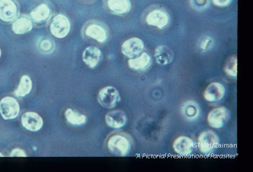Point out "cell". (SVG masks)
<instances>
[{
    "instance_id": "cell-1",
    "label": "cell",
    "mask_w": 253,
    "mask_h": 172,
    "mask_svg": "<svg viewBox=\"0 0 253 172\" xmlns=\"http://www.w3.org/2000/svg\"><path fill=\"white\" fill-rule=\"evenodd\" d=\"M108 147L110 153L117 157H125L130 151V140L122 135H115L109 138Z\"/></svg>"
},
{
    "instance_id": "cell-2",
    "label": "cell",
    "mask_w": 253,
    "mask_h": 172,
    "mask_svg": "<svg viewBox=\"0 0 253 172\" xmlns=\"http://www.w3.org/2000/svg\"><path fill=\"white\" fill-rule=\"evenodd\" d=\"M70 29H71V23L70 20L63 14H58L55 15L50 22V32L56 38H65L68 35Z\"/></svg>"
},
{
    "instance_id": "cell-3",
    "label": "cell",
    "mask_w": 253,
    "mask_h": 172,
    "mask_svg": "<svg viewBox=\"0 0 253 172\" xmlns=\"http://www.w3.org/2000/svg\"><path fill=\"white\" fill-rule=\"evenodd\" d=\"M198 147L201 153L210 154L213 153L220 144V139L214 132L207 131L198 138Z\"/></svg>"
},
{
    "instance_id": "cell-4",
    "label": "cell",
    "mask_w": 253,
    "mask_h": 172,
    "mask_svg": "<svg viewBox=\"0 0 253 172\" xmlns=\"http://www.w3.org/2000/svg\"><path fill=\"white\" fill-rule=\"evenodd\" d=\"M19 12L20 7L16 0H0V21L12 23Z\"/></svg>"
},
{
    "instance_id": "cell-5",
    "label": "cell",
    "mask_w": 253,
    "mask_h": 172,
    "mask_svg": "<svg viewBox=\"0 0 253 172\" xmlns=\"http://www.w3.org/2000/svg\"><path fill=\"white\" fill-rule=\"evenodd\" d=\"M97 100L104 108L111 109L116 106L121 100L120 94L117 89L112 86H107L100 90Z\"/></svg>"
},
{
    "instance_id": "cell-6",
    "label": "cell",
    "mask_w": 253,
    "mask_h": 172,
    "mask_svg": "<svg viewBox=\"0 0 253 172\" xmlns=\"http://www.w3.org/2000/svg\"><path fill=\"white\" fill-rule=\"evenodd\" d=\"M230 113L226 107L221 106L213 108L207 117L208 123L213 129H220L229 121Z\"/></svg>"
},
{
    "instance_id": "cell-7",
    "label": "cell",
    "mask_w": 253,
    "mask_h": 172,
    "mask_svg": "<svg viewBox=\"0 0 253 172\" xmlns=\"http://www.w3.org/2000/svg\"><path fill=\"white\" fill-rule=\"evenodd\" d=\"M20 106L15 98L10 97L2 99L0 102V114L4 120H12L18 116Z\"/></svg>"
},
{
    "instance_id": "cell-8",
    "label": "cell",
    "mask_w": 253,
    "mask_h": 172,
    "mask_svg": "<svg viewBox=\"0 0 253 172\" xmlns=\"http://www.w3.org/2000/svg\"><path fill=\"white\" fill-rule=\"evenodd\" d=\"M144 49V43L139 38H131L122 45L123 54L128 58H134L141 54Z\"/></svg>"
},
{
    "instance_id": "cell-9",
    "label": "cell",
    "mask_w": 253,
    "mask_h": 172,
    "mask_svg": "<svg viewBox=\"0 0 253 172\" xmlns=\"http://www.w3.org/2000/svg\"><path fill=\"white\" fill-rule=\"evenodd\" d=\"M226 94V89L223 84L213 82L209 84L204 92V98L210 103H217L223 100Z\"/></svg>"
},
{
    "instance_id": "cell-10",
    "label": "cell",
    "mask_w": 253,
    "mask_h": 172,
    "mask_svg": "<svg viewBox=\"0 0 253 172\" xmlns=\"http://www.w3.org/2000/svg\"><path fill=\"white\" fill-rule=\"evenodd\" d=\"M52 15V10L50 5L47 3H42L34 8L30 16L34 23L43 24L49 21Z\"/></svg>"
},
{
    "instance_id": "cell-11",
    "label": "cell",
    "mask_w": 253,
    "mask_h": 172,
    "mask_svg": "<svg viewBox=\"0 0 253 172\" xmlns=\"http://www.w3.org/2000/svg\"><path fill=\"white\" fill-rule=\"evenodd\" d=\"M22 125L28 131L37 132L43 125V120L40 115L35 112H27L22 115Z\"/></svg>"
},
{
    "instance_id": "cell-12",
    "label": "cell",
    "mask_w": 253,
    "mask_h": 172,
    "mask_svg": "<svg viewBox=\"0 0 253 172\" xmlns=\"http://www.w3.org/2000/svg\"><path fill=\"white\" fill-rule=\"evenodd\" d=\"M172 146L176 154L182 156H188L193 153L195 143L191 138L182 136L176 138Z\"/></svg>"
},
{
    "instance_id": "cell-13",
    "label": "cell",
    "mask_w": 253,
    "mask_h": 172,
    "mask_svg": "<svg viewBox=\"0 0 253 172\" xmlns=\"http://www.w3.org/2000/svg\"><path fill=\"white\" fill-rule=\"evenodd\" d=\"M34 22L30 16L19 15L12 22V30L17 35H22L33 30Z\"/></svg>"
},
{
    "instance_id": "cell-14",
    "label": "cell",
    "mask_w": 253,
    "mask_h": 172,
    "mask_svg": "<svg viewBox=\"0 0 253 172\" xmlns=\"http://www.w3.org/2000/svg\"><path fill=\"white\" fill-rule=\"evenodd\" d=\"M105 121L107 125L113 129H120L126 125L127 117L122 110H114L106 115Z\"/></svg>"
},
{
    "instance_id": "cell-15",
    "label": "cell",
    "mask_w": 253,
    "mask_h": 172,
    "mask_svg": "<svg viewBox=\"0 0 253 172\" xmlns=\"http://www.w3.org/2000/svg\"><path fill=\"white\" fill-rule=\"evenodd\" d=\"M85 34L89 38L94 39L98 43H103L108 38V33L102 25L96 23L88 25L85 29Z\"/></svg>"
},
{
    "instance_id": "cell-16",
    "label": "cell",
    "mask_w": 253,
    "mask_h": 172,
    "mask_svg": "<svg viewBox=\"0 0 253 172\" xmlns=\"http://www.w3.org/2000/svg\"><path fill=\"white\" fill-rule=\"evenodd\" d=\"M102 57V52L98 47L89 46L83 52V59L87 66L90 69H94L100 63Z\"/></svg>"
},
{
    "instance_id": "cell-17",
    "label": "cell",
    "mask_w": 253,
    "mask_h": 172,
    "mask_svg": "<svg viewBox=\"0 0 253 172\" xmlns=\"http://www.w3.org/2000/svg\"><path fill=\"white\" fill-rule=\"evenodd\" d=\"M146 21L149 25L162 29L167 26L169 18L167 13L160 10L152 11L147 16Z\"/></svg>"
},
{
    "instance_id": "cell-18",
    "label": "cell",
    "mask_w": 253,
    "mask_h": 172,
    "mask_svg": "<svg viewBox=\"0 0 253 172\" xmlns=\"http://www.w3.org/2000/svg\"><path fill=\"white\" fill-rule=\"evenodd\" d=\"M182 116L187 121H193L197 119L200 114V108L198 103L194 101H188L181 107Z\"/></svg>"
},
{
    "instance_id": "cell-19",
    "label": "cell",
    "mask_w": 253,
    "mask_h": 172,
    "mask_svg": "<svg viewBox=\"0 0 253 172\" xmlns=\"http://www.w3.org/2000/svg\"><path fill=\"white\" fill-rule=\"evenodd\" d=\"M155 58L157 64L167 66L173 61V52L167 46H160L155 50Z\"/></svg>"
},
{
    "instance_id": "cell-20",
    "label": "cell",
    "mask_w": 253,
    "mask_h": 172,
    "mask_svg": "<svg viewBox=\"0 0 253 172\" xmlns=\"http://www.w3.org/2000/svg\"><path fill=\"white\" fill-rule=\"evenodd\" d=\"M151 63L150 56L147 53H143L141 55L132 58L128 61L129 67L137 71L145 70L150 67Z\"/></svg>"
},
{
    "instance_id": "cell-21",
    "label": "cell",
    "mask_w": 253,
    "mask_h": 172,
    "mask_svg": "<svg viewBox=\"0 0 253 172\" xmlns=\"http://www.w3.org/2000/svg\"><path fill=\"white\" fill-rule=\"evenodd\" d=\"M107 5L112 12L117 15L128 13L131 8L130 0H108Z\"/></svg>"
},
{
    "instance_id": "cell-22",
    "label": "cell",
    "mask_w": 253,
    "mask_h": 172,
    "mask_svg": "<svg viewBox=\"0 0 253 172\" xmlns=\"http://www.w3.org/2000/svg\"><path fill=\"white\" fill-rule=\"evenodd\" d=\"M64 115L67 122L73 126H83L87 121V117L85 115L75 111L71 108L67 109Z\"/></svg>"
},
{
    "instance_id": "cell-23",
    "label": "cell",
    "mask_w": 253,
    "mask_h": 172,
    "mask_svg": "<svg viewBox=\"0 0 253 172\" xmlns=\"http://www.w3.org/2000/svg\"><path fill=\"white\" fill-rule=\"evenodd\" d=\"M33 82L29 76L24 75L21 78L18 89L14 94L17 97L22 98L29 95L32 89Z\"/></svg>"
},
{
    "instance_id": "cell-24",
    "label": "cell",
    "mask_w": 253,
    "mask_h": 172,
    "mask_svg": "<svg viewBox=\"0 0 253 172\" xmlns=\"http://www.w3.org/2000/svg\"><path fill=\"white\" fill-rule=\"evenodd\" d=\"M237 57L236 56H230L227 59L224 67V71L227 75L233 78L237 77Z\"/></svg>"
},
{
    "instance_id": "cell-25",
    "label": "cell",
    "mask_w": 253,
    "mask_h": 172,
    "mask_svg": "<svg viewBox=\"0 0 253 172\" xmlns=\"http://www.w3.org/2000/svg\"><path fill=\"white\" fill-rule=\"evenodd\" d=\"M39 47L42 52L49 53L54 49V44L51 39L43 38L39 42Z\"/></svg>"
},
{
    "instance_id": "cell-26",
    "label": "cell",
    "mask_w": 253,
    "mask_h": 172,
    "mask_svg": "<svg viewBox=\"0 0 253 172\" xmlns=\"http://www.w3.org/2000/svg\"><path fill=\"white\" fill-rule=\"evenodd\" d=\"M213 44V40L211 38L207 37L202 39L200 45L201 50H207L210 49Z\"/></svg>"
},
{
    "instance_id": "cell-27",
    "label": "cell",
    "mask_w": 253,
    "mask_h": 172,
    "mask_svg": "<svg viewBox=\"0 0 253 172\" xmlns=\"http://www.w3.org/2000/svg\"><path fill=\"white\" fill-rule=\"evenodd\" d=\"M9 157H26L27 155L24 150L21 149L16 148L14 149L11 152Z\"/></svg>"
},
{
    "instance_id": "cell-28",
    "label": "cell",
    "mask_w": 253,
    "mask_h": 172,
    "mask_svg": "<svg viewBox=\"0 0 253 172\" xmlns=\"http://www.w3.org/2000/svg\"><path fill=\"white\" fill-rule=\"evenodd\" d=\"M231 1L232 0H212L213 4L220 7L227 6Z\"/></svg>"
},
{
    "instance_id": "cell-29",
    "label": "cell",
    "mask_w": 253,
    "mask_h": 172,
    "mask_svg": "<svg viewBox=\"0 0 253 172\" xmlns=\"http://www.w3.org/2000/svg\"><path fill=\"white\" fill-rule=\"evenodd\" d=\"M4 156L2 154V153H1V152H0V157H3Z\"/></svg>"
},
{
    "instance_id": "cell-30",
    "label": "cell",
    "mask_w": 253,
    "mask_h": 172,
    "mask_svg": "<svg viewBox=\"0 0 253 172\" xmlns=\"http://www.w3.org/2000/svg\"><path fill=\"white\" fill-rule=\"evenodd\" d=\"M1 49H0V58H1Z\"/></svg>"
}]
</instances>
